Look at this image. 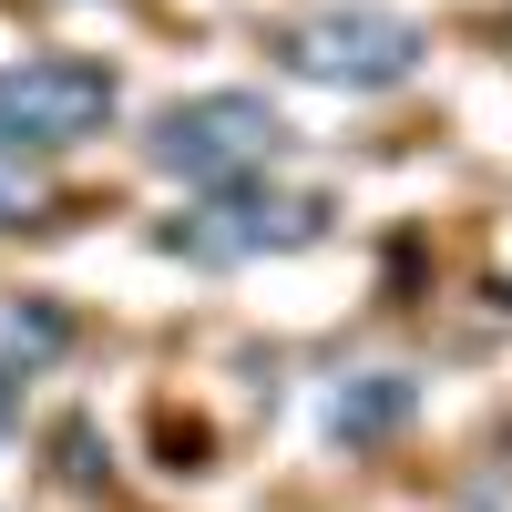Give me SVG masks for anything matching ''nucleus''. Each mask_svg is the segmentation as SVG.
I'll use <instances>...</instances> for the list:
<instances>
[{"label": "nucleus", "mask_w": 512, "mask_h": 512, "mask_svg": "<svg viewBox=\"0 0 512 512\" xmlns=\"http://www.w3.org/2000/svg\"><path fill=\"white\" fill-rule=\"evenodd\" d=\"M277 72L318 82V93H390V82L420 72V52H431V31H420L410 11H379V0H318V11L277 21Z\"/></svg>", "instance_id": "1"}, {"label": "nucleus", "mask_w": 512, "mask_h": 512, "mask_svg": "<svg viewBox=\"0 0 512 512\" xmlns=\"http://www.w3.org/2000/svg\"><path fill=\"white\" fill-rule=\"evenodd\" d=\"M287 154V123L267 93H185L144 123V164L175 175L195 195H226V185H256L267 164Z\"/></svg>", "instance_id": "2"}, {"label": "nucleus", "mask_w": 512, "mask_h": 512, "mask_svg": "<svg viewBox=\"0 0 512 512\" xmlns=\"http://www.w3.org/2000/svg\"><path fill=\"white\" fill-rule=\"evenodd\" d=\"M338 205L328 195H297V185H226V195H205L185 205L175 226H164L154 246L164 256H185V267H256V256H297V246H318L328 236Z\"/></svg>", "instance_id": "3"}, {"label": "nucleus", "mask_w": 512, "mask_h": 512, "mask_svg": "<svg viewBox=\"0 0 512 512\" xmlns=\"http://www.w3.org/2000/svg\"><path fill=\"white\" fill-rule=\"evenodd\" d=\"M123 113V82L103 62H72V52H41V62H0V154H72L93 144L103 123Z\"/></svg>", "instance_id": "4"}, {"label": "nucleus", "mask_w": 512, "mask_h": 512, "mask_svg": "<svg viewBox=\"0 0 512 512\" xmlns=\"http://www.w3.org/2000/svg\"><path fill=\"white\" fill-rule=\"evenodd\" d=\"M410 410H420L410 369H359V379H338V390H328V441L369 451V441H390V431H400Z\"/></svg>", "instance_id": "5"}, {"label": "nucleus", "mask_w": 512, "mask_h": 512, "mask_svg": "<svg viewBox=\"0 0 512 512\" xmlns=\"http://www.w3.org/2000/svg\"><path fill=\"white\" fill-rule=\"evenodd\" d=\"M72 349V318L52 308V297H31V287H0V379H41Z\"/></svg>", "instance_id": "6"}, {"label": "nucleus", "mask_w": 512, "mask_h": 512, "mask_svg": "<svg viewBox=\"0 0 512 512\" xmlns=\"http://www.w3.org/2000/svg\"><path fill=\"white\" fill-rule=\"evenodd\" d=\"M41 205H52L41 164L31 154H0V226H41Z\"/></svg>", "instance_id": "7"}, {"label": "nucleus", "mask_w": 512, "mask_h": 512, "mask_svg": "<svg viewBox=\"0 0 512 512\" xmlns=\"http://www.w3.org/2000/svg\"><path fill=\"white\" fill-rule=\"evenodd\" d=\"M11 410H21V400H11V379H0V431H11Z\"/></svg>", "instance_id": "8"}]
</instances>
